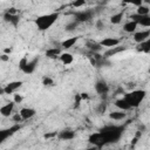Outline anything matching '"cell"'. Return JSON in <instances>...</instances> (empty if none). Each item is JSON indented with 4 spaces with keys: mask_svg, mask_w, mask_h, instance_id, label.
Wrapping results in <instances>:
<instances>
[{
    "mask_svg": "<svg viewBox=\"0 0 150 150\" xmlns=\"http://www.w3.org/2000/svg\"><path fill=\"white\" fill-rule=\"evenodd\" d=\"M59 19V13L53 12V13H47L38 16L35 19V25L39 30H47L49 29Z\"/></svg>",
    "mask_w": 150,
    "mask_h": 150,
    "instance_id": "obj_1",
    "label": "cell"
},
{
    "mask_svg": "<svg viewBox=\"0 0 150 150\" xmlns=\"http://www.w3.org/2000/svg\"><path fill=\"white\" fill-rule=\"evenodd\" d=\"M100 132L102 134V136L104 137L107 143H111V142H117L122 135V127H117V125H107L104 128H102L100 130Z\"/></svg>",
    "mask_w": 150,
    "mask_h": 150,
    "instance_id": "obj_2",
    "label": "cell"
},
{
    "mask_svg": "<svg viewBox=\"0 0 150 150\" xmlns=\"http://www.w3.org/2000/svg\"><path fill=\"white\" fill-rule=\"evenodd\" d=\"M144 96H145L144 90H136V91H131L129 94H125L124 98L128 101V103L132 108V107H137L141 103V101L144 98Z\"/></svg>",
    "mask_w": 150,
    "mask_h": 150,
    "instance_id": "obj_3",
    "label": "cell"
},
{
    "mask_svg": "<svg viewBox=\"0 0 150 150\" xmlns=\"http://www.w3.org/2000/svg\"><path fill=\"white\" fill-rule=\"evenodd\" d=\"M89 142L95 146V148H101L103 146L104 144H107L104 137L102 136V134L98 131V132H94L89 136Z\"/></svg>",
    "mask_w": 150,
    "mask_h": 150,
    "instance_id": "obj_4",
    "label": "cell"
},
{
    "mask_svg": "<svg viewBox=\"0 0 150 150\" xmlns=\"http://www.w3.org/2000/svg\"><path fill=\"white\" fill-rule=\"evenodd\" d=\"M20 129V125H13L11 128H6V129H0V144L4 143L8 137H11L14 132H16Z\"/></svg>",
    "mask_w": 150,
    "mask_h": 150,
    "instance_id": "obj_5",
    "label": "cell"
},
{
    "mask_svg": "<svg viewBox=\"0 0 150 150\" xmlns=\"http://www.w3.org/2000/svg\"><path fill=\"white\" fill-rule=\"evenodd\" d=\"M132 21H135L137 25H141L143 27H150V16L149 15H138V14H132L130 16Z\"/></svg>",
    "mask_w": 150,
    "mask_h": 150,
    "instance_id": "obj_6",
    "label": "cell"
},
{
    "mask_svg": "<svg viewBox=\"0 0 150 150\" xmlns=\"http://www.w3.org/2000/svg\"><path fill=\"white\" fill-rule=\"evenodd\" d=\"M22 86V81H11L4 87V93L5 94H15V91Z\"/></svg>",
    "mask_w": 150,
    "mask_h": 150,
    "instance_id": "obj_7",
    "label": "cell"
},
{
    "mask_svg": "<svg viewBox=\"0 0 150 150\" xmlns=\"http://www.w3.org/2000/svg\"><path fill=\"white\" fill-rule=\"evenodd\" d=\"M149 36H150V30H149V29L135 32V33H134V41L138 45V43H142V42L149 40Z\"/></svg>",
    "mask_w": 150,
    "mask_h": 150,
    "instance_id": "obj_8",
    "label": "cell"
},
{
    "mask_svg": "<svg viewBox=\"0 0 150 150\" xmlns=\"http://www.w3.org/2000/svg\"><path fill=\"white\" fill-rule=\"evenodd\" d=\"M36 114V110L30 108V107H25V108H21L20 111H19V115L21 117L22 121H26V120H30L32 117H34Z\"/></svg>",
    "mask_w": 150,
    "mask_h": 150,
    "instance_id": "obj_9",
    "label": "cell"
},
{
    "mask_svg": "<svg viewBox=\"0 0 150 150\" xmlns=\"http://www.w3.org/2000/svg\"><path fill=\"white\" fill-rule=\"evenodd\" d=\"M98 43L101 45V47H107L108 49H110V48H112V47L120 46V40L116 39V38H104V39L101 40Z\"/></svg>",
    "mask_w": 150,
    "mask_h": 150,
    "instance_id": "obj_10",
    "label": "cell"
},
{
    "mask_svg": "<svg viewBox=\"0 0 150 150\" xmlns=\"http://www.w3.org/2000/svg\"><path fill=\"white\" fill-rule=\"evenodd\" d=\"M14 107H15L14 102H9V103L4 104L2 107H0V115L4 117H9L14 111Z\"/></svg>",
    "mask_w": 150,
    "mask_h": 150,
    "instance_id": "obj_11",
    "label": "cell"
},
{
    "mask_svg": "<svg viewBox=\"0 0 150 150\" xmlns=\"http://www.w3.org/2000/svg\"><path fill=\"white\" fill-rule=\"evenodd\" d=\"M38 62H39V59L38 57H34L33 60H28V62L26 63V66L21 69L25 74H32L34 70H35V68H36V66H38Z\"/></svg>",
    "mask_w": 150,
    "mask_h": 150,
    "instance_id": "obj_12",
    "label": "cell"
},
{
    "mask_svg": "<svg viewBox=\"0 0 150 150\" xmlns=\"http://www.w3.org/2000/svg\"><path fill=\"white\" fill-rule=\"evenodd\" d=\"M56 137H59L62 141H70V139H73L75 137V132L73 130H62V131L57 132Z\"/></svg>",
    "mask_w": 150,
    "mask_h": 150,
    "instance_id": "obj_13",
    "label": "cell"
},
{
    "mask_svg": "<svg viewBox=\"0 0 150 150\" xmlns=\"http://www.w3.org/2000/svg\"><path fill=\"white\" fill-rule=\"evenodd\" d=\"M115 105H116L120 110H122V111H127V110L131 109V105L128 103V101H127L124 97L116 100V101H115Z\"/></svg>",
    "mask_w": 150,
    "mask_h": 150,
    "instance_id": "obj_14",
    "label": "cell"
},
{
    "mask_svg": "<svg viewBox=\"0 0 150 150\" xmlns=\"http://www.w3.org/2000/svg\"><path fill=\"white\" fill-rule=\"evenodd\" d=\"M75 18H76V21H80V22L88 21L91 18V13L89 11H81L75 14Z\"/></svg>",
    "mask_w": 150,
    "mask_h": 150,
    "instance_id": "obj_15",
    "label": "cell"
},
{
    "mask_svg": "<svg viewBox=\"0 0 150 150\" xmlns=\"http://www.w3.org/2000/svg\"><path fill=\"white\" fill-rule=\"evenodd\" d=\"M137 27H138V25H137L135 21L129 20V21H127V22L123 25V30H124L125 33H135L136 29H137Z\"/></svg>",
    "mask_w": 150,
    "mask_h": 150,
    "instance_id": "obj_16",
    "label": "cell"
},
{
    "mask_svg": "<svg viewBox=\"0 0 150 150\" xmlns=\"http://www.w3.org/2000/svg\"><path fill=\"white\" fill-rule=\"evenodd\" d=\"M95 90L97 94H107L109 91V86L104 81H98L95 84Z\"/></svg>",
    "mask_w": 150,
    "mask_h": 150,
    "instance_id": "obj_17",
    "label": "cell"
},
{
    "mask_svg": "<svg viewBox=\"0 0 150 150\" xmlns=\"http://www.w3.org/2000/svg\"><path fill=\"white\" fill-rule=\"evenodd\" d=\"M77 40H79L77 36H73V38L66 39L64 41L61 42V47H62L63 49H69V48H71V47L77 42Z\"/></svg>",
    "mask_w": 150,
    "mask_h": 150,
    "instance_id": "obj_18",
    "label": "cell"
},
{
    "mask_svg": "<svg viewBox=\"0 0 150 150\" xmlns=\"http://www.w3.org/2000/svg\"><path fill=\"white\" fill-rule=\"evenodd\" d=\"M61 55V48H56V47H52L49 49L46 50V56L49 59H56Z\"/></svg>",
    "mask_w": 150,
    "mask_h": 150,
    "instance_id": "obj_19",
    "label": "cell"
},
{
    "mask_svg": "<svg viewBox=\"0 0 150 150\" xmlns=\"http://www.w3.org/2000/svg\"><path fill=\"white\" fill-rule=\"evenodd\" d=\"M109 117L114 121H122L127 117V112L125 111H122V110H117V111H111L109 114Z\"/></svg>",
    "mask_w": 150,
    "mask_h": 150,
    "instance_id": "obj_20",
    "label": "cell"
},
{
    "mask_svg": "<svg viewBox=\"0 0 150 150\" xmlns=\"http://www.w3.org/2000/svg\"><path fill=\"white\" fill-rule=\"evenodd\" d=\"M60 61L63 63V64H71L73 61H74V56L70 54V53H61V55L59 56Z\"/></svg>",
    "mask_w": 150,
    "mask_h": 150,
    "instance_id": "obj_21",
    "label": "cell"
},
{
    "mask_svg": "<svg viewBox=\"0 0 150 150\" xmlns=\"http://www.w3.org/2000/svg\"><path fill=\"white\" fill-rule=\"evenodd\" d=\"M123 50H125V47H123V46H116V47H112V48L108 49V50L104 53V56H107V57L114 56V55H116V54H118V53H121V52H123Z\"/></svg>",
    "mask_w": 150,
    "mask_h": 150,
    "instance_id": "obj_22",
    "label": "cell"
},
{
    "mask_svg": "<svg viewBox=\"0 0 150 150\" xmlns=\"http://www.w3.org/2000/svg\"><path fill=\"white\" fill-rule=\"evenodd\" d=\"M137 50L143 52V53H149L150 52V40H146L142 43H138L137 45Z\"/></svg>",
    "mask_w": 150,
    "mask_h": 150,
    "instance_id": "obj_23",
    "label": "cell"
},
{
    "mask_svg": "<svg viewBox=\"0 0 150 150\" xmlns=\"http://www.w3.org/2000/svg\"><path fill=\"white\" fill-rule=\"evenodd\" d=\"M4 19H5L7 22L12 23V25H16V23L19 22L18 15H11V14H8V13H6V12H5V14H4Z\"/></svg>",
    "mask_w": 150,
    "mask_h": 150,
    "instance_id": "obj_24",
    "label": "cell"
},
{
    "mask_svg": "<svg viewBox=\"0 0 150 150\" xmlns=\"http://www.w3.org/2000/svg\"><path fill=\"white\" fill-rule=\"evenodd\" d=\"M149 12H150V8L143 4L141 6H138L136 9V14H138V15H149Z\"/></svg>",
    "mask_w": 150,
    "mask_h": 150,
    "instance_id": "obj_25",
    "label": "cell"
},
{
    "mask_svg": "<svg viewBox=\"0 0 150 150\" xmlns=\"http://www.w3.org/2000/svg\"><path fill=\"white\" fill-rule=\"evenodd\" d=\"M122 18H123V12H118V13H116V14H112V15H111L110 21H111V23L117 25V23H120V22L122 21Z\"/></svg>",
    "mask_w": 150,
    "mask_h": 150,
    "instance_id": "obj_26",
    "label": "cell"
},
{
    "mask_svg": "<svg viewBox=\"0 0 150 150\" xmlns=\"http://www.w3.org/2000/svg\"><path fill=\"white\" fill-rule=\"evenodd\" d=\"M87 47H88L90 50H93V52H98V50H101V48H102L100 43L93 42V41H89V42L87 43Z\"/></svg>",
    "mask_w": 150,
    "mask_h": 150,
    "instance_id": "obj_27",
    "label": "cell"
},
{
    "mask_svg": "<svg viewBox=\"0 0 150 150\" xmlns=\"http://www.w3.org/2000/svg\"><path fill=\"white\" fill-rule=\"evenodd\" d=\"M42 84H43V86H53V84H54V81H53L52 77L45 76V77L42 79Z\"/></svg>",
    "mask_w": 150,
    "mask_h": 150,
    "instance_id": "obj_28",
    "label": "cell"
},
{
    "mask_svg": "<svg viewBox=\"0 0 150 150\" xmlns=\"http://www.w3.org/2000/svg\"><path fill=\"white\" fill-rule=\"evenodd\" d=\"M73 7H75V8H80V7H82V6H84L86 5V1L84 0H77V1H73Z\"/></svg>",
    "mask_w": 150,
    "mask_h": 150,
    "instance_id": "obj_29",
    "label": "cell"
},
{
    "mask_svg": "<svg viewBox=\"0 0 150 150\" xmlns=\"http://www.w3.org/2000/svg\"><path fill=\"white\" fill-rule=\"evenodd\" d=\"M28 62V57L27 56H23V57H21V60L19 61V68L20 69H22L25 66H26V63Z\"/></svg>",
    "mask_w": 150,
    "mask_h": 150,
    "instance_id": "obj_30",
    "label": "cell"
},
{
    "mask_svg": "<svg viewBox=\"0 0 150 150\" xmlns=\"http://www.w3.org/2000/svg\"><path fill=\"white\" fill-rule=\"evenodd\" d=\"M56 136H57V132L54 131V132L45 134V135H43V138H45V139H50V138H54V137H56Z\"/></svg>",
    "mask_w": 150,
    "mask_h": 150,
    "instance_id": "obj_31",
    "label": "cell"
},
{
    "mask_svg": "<svg viewBox=\"0 0 150 150\" xmlns=\"http://www.w3.org/2000/svg\"><path fill=\"white\" fill-rule=\"evenodd\" d=\"M22 100H23V97L20 94H14V100H13L14 103H21Z\"/></svg>",
    "mask_w": 150,
    "mask_h": 150,
    "instance_id": "obj_32",
    "label": "cell"
},
{
    "mask_svg": "<svg viewBox=\"0 0 150 150\" xmlns=\"http://www.w3.org/2000/svg\"><path fill=\"white\" fill-rule=\"evenodd\" d=\"M6 13H8V14H11V15H16L18 11H16V8H14V7H9V8L6 11Z\"/></svg>",
    "mask_w": 150,
    "mask_h": 150,
    "instance_id": "obj_33",
    "label": "cell"
},
{
    "mask_svg": "<svg viewBox=\"0 0 150 150\" xmlns=\"http://www.w3.org/2000/svg\"><path fill=\"white\" fill-rule=\"evenodd\" d=\"M0 60H2V61H8V60H9V55H7V54H2V55L0 56Z\"/></svg>",
    "mask_w": 150,
    "mask_h": 150,
    "instance_id": "obj_34",
    "label": "cell"
},
{
    "mask_svg": "<svg viewBox=\"0 0 150 150\" xmlns=\"http://www.w3.org/2000/svg\"><path fill=\"white\" fill-rule=\"evenodd\" d=\"M80 97H81V100H87L88 98V94L87 93H81L80 94Z\"/></svg>",
    "mask_w": 150,
    "mask_h": 150,
    "instance_id": "obj_35",
    "label": "cell"
},
{
    "mask_svg": "<svg viewBox=\"0 0 150 150\" xmlns=\"http://www.w3.org/2000/svg\"><path fill=\"white\" fill-rule=\"evenodd\" d=\"M13 118H14V121H15V122H21V121H22V120H21V117H20V115H19V112H18Z\"/></svg>",
    "mask_w": 150,
    "mask_h": 150,
    "instance_id": "obj_36",
    "label": "cell"
},
{
    "mask_svg": "<svg viewBox=\"0 0 150 150\" xmlns=\"http://www.w3.org/2000/svg\"><path fill=\"white\" fill-rule=\"evenodd\" d=\"M11 52H12V49H11V48H5V49H4V54H7V55H8Z\"/></svg>",
    "mask_w": 150,
    "mask_h": 150,
    "instance_id": "obj_37",
    "label": "cell"
},
{
    "mask_svg": "<svg viewBox=\"0 0 150 150\" xmlns=\"http://www.w3.org/2000/svg\"><path fill=\"white\" fill-rule=\"evenodd\" d=\"M79 150H96V148L93 146V148H88V149H79Z\"/></svg>",
    "mask_w": 150,
    "mask_h": 150,
    "instance_id": "obj_38",
    "label": "cell"
},
{
    "mask_svg": "<svg viewBox=\"0 0 150 150\" xmlns=\"http://www.w3.org/2000/svg\"><path fill=\"white\" fill-rule=\"evenodd\" d=\"M2 94H5V93H4V87L0 88V95H2Z\"/></svg>",
    "mask_w": 150,
    "mask_h": 150,
    "instance_id": "obj_39",
    "label": "cell"
}]
</instances>
